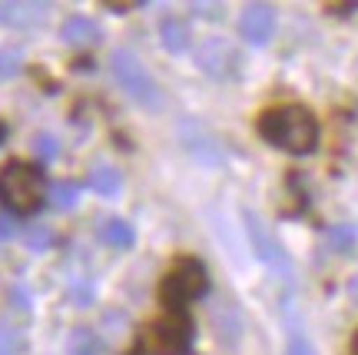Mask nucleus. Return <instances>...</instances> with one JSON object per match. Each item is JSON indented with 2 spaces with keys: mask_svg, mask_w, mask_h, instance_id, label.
I'll return each mask as SVG.
<instances>
[{
  "mask_svg": "<svg viewBox=\"0 0 358 355\" xmlns=\"http://www.w3.org/2000/svg\"><path fill=\"white\" fill-rule=\"evenodd\" d=\"M259 133L266 137L272 146H279L285 153H312L319 143V127L315 116L306 106H279L259 116Z\"/></svg>",
  "mask_w": 358,
  "mask_h": 355,
  "instance_id": "obj_1",
  "label": "nucleus"
},
{
  "mask_svg": "<svg viewBox=\"0 0 358 355\" xmlns=\"http://www.w3.org/2000/svg\"><path fill=\"white\" fill-rule=\"evenodd\" d=\"M0 203L10 213H34L43 203V176L27 163H7L0 169Z\"/></svg>",
  "mask_w": 358,
  "mask_h": 355,
  "instance_id": "obj_2",
  "label": "nucleus"
},
{
  "mask_svg": "<svg viewBox=\"0 0 358 355\" xmlns=\"http://www.w3.org/2000/svg\"><path fill=\"white\" fill-rule=\"evenodd\" d=\"M206 289H209V276H206L203 263H196V259H179L176 266L166 272L159 295H163V302H166L173 312H182V305L192 302V299H199Z\"/></svg>",
  "mask_w": 358,
  "mask_h": 355,
  "instance_id": "obj_3",
  "label": "nucleus"
},
{
  "mask_svg": "<svg viewBox=\"0 0 358 355\" xmlns=\"http://www.w3.org/2000/svg\"><path fill=\"white\" fill-rule=\"evenodd\" d=\"M110 70H113L116 83L127 90L136 103H143V106H159V87H156V80L150 76V70L143 67V60L133 50H113Z\"/></svg>",
  "mask_w": 358,
  "mask_h": 355,
  "instance_id": "obj_4",
  "label": "nucleus"
},
{
  "mask_svg": "<svg viewBox=\"0 0 358 355\" xmlns=\"http://www.w3.org/2000/svg\"><path fill=\"white\" fill-rule=\"evenodd\" d=\"M192 342V322L186 312H173L163 316L159 322H153L150 329V345L156 349V355H186Z\"/></svg>",
  "mask_w": 358,
  "mask_h": 355,
  "instance_id": "obj_5",
  "label": "nucleus"
},
{
  "mask_svg": "<svg viewBox=\"0 0 358 355\" xmlns=\"http://www.w3.org/2000/svg\"><path fill=\"white\" fill-rule=\"evenodd\" d=\"M245 229H249V239H252V249H256L259 259H262L279 279H292V259L285 256V249H282L279 239L268 232L266 223H262L256 213H249V209H245Z\"/></svg>",
  "mask_w": 358,
  "mask_h": 355,
  "instance_id": "obj_6",
  "label": "nucleus"
},
{
  "mask_svg": "<svg viewBox=\"0 0 358 355\" xmlns=\"http://www.w3.org/2000/svg\"><path fill=\"white\" fill-rule=\"evenodd\" d=\"M196 64H199V70L209 76H216V80H229L232 74H236V64H239V57H236V50H232L226 40H206L203 47L196 50Z\"/></svg>",
  "mask_w": 358,
  "mask_h": 355,
  "instance_id": "obj_7",
  "label": "nucleus"
},
{
  "mask_svg": "<svg viewBox=\"0 0 358 355\" xmlns=\"http://www.w3.org/2000/svg\"><path fill=\"white\" fill-rule=\"evenodd\" d=\"M272 30H275V11H272L268 4H249L243 11V17H239V34H243L252 47L268 43Z\"/></svg>",
  "mask_w": 358,
  "mask_h": 355,
  "instance_id": "obj_8",
  "label": "nucleus"
},
{
  "mask_svg": "<svg viewBox=\"0 0 358 355\" xmlns=\"http://www.w3.org/2000/svg\"><path fill=\"white\" fill-rule=\"evenodd\" d=\"M47 17V4H0V24L34 27Z\"/></svg>",
  "mask_w": 358,
  "mask_h": 355,
  "instance_id": "obj_9",
  "label": "nucleus"
},
{
  "mask_svg": "<svg viewBox=\"0 0 358 355\" xmlns=\"http://www.w3.org/2000/svg\"><path fill=\"white\" fill-rule=\"evenodd\" d=\"M60 37L70 47H93V43H100V27L93 24L90 17H70L64 30H60Z\"/></svg>",
  "mask_w": 358,
  "mask_h": 355,
  "instance_id": "obj_10",
  "label": "nucleus"
},
{
  "mask_svg": "<svg viewBox=\"0 0 358 355\" xmlns=\"http://www.w3.org/2000/svg\"><path fill=\"white\" fill-rule=\"evenodd\" d=\"M159 40L169 53H182L189 47V27L182 24L179 17H163L159 20Z\"/></svg>",
  "mask_w": 358,
  "mask_h": 355,
  "instance_id": "obj_11",
  "label": "nucleus"
},
{
  "mask_svg": "<svg viewBox=\"0 0 358 355\" xmlns=\"http://www.w3.org/2000/svg\"><path fill=\"white\" fill-rule=\"evenodd\" d=\"M322 242H325L332 253H338V256L352 253V249H355V242H358L355 223H338V226H329L325 232H322Z\"/></svg>",
  "mask_w": 358,
  "mask_h": 355,
  "instance_id": "obj_12",
  "label": "nucleus"
},
{
  "mask_svg": "<svg viewBox=\"0 0 358 355\" xmlns=\"http://www.w3.org/2000/svg\"><path fill=\"white\" fill-rule=\"evenodd\" d=\"M100 239L116 249H129L133 246V226L123 219H103L100 223Z\"/></svg>",
  "mask_w": 358,
  "mask_h": 355,
  "instance_id": "obj_13",
  "label": "nucleus"
},
{
  "mask_svg": "<svg viewBox=\"0 0 358 355\" xmlns=\"http://www.w3.org/2000/svg\"><path fill=\"white\" fill-rule=\"evenodd\" d=\"M120 173H116L113 166H96L93 173H90V186L100 193V196H116L120 193Z\"/></svg>",
  "mask_w": 358,
  "mask_h": 355,
  "instance_id": "obj_14",
  "label": "nucleus"
},
{
  "mask_svg": "<svg viewBox=\"0 0 358 355\" xmlns=\"http://www.w3.org/2000/svg\"><path fill=\"white\" fill-rule=\"evenodd\" d=\"M70 355H100V339H96V332L87 329V326L73 329V335H70Z\"/></svg>",
  "mask_w": 358,
  "mask_h": 355,
  "instance_id": "obj_15",
  "label": "nucleus"
},
{
  "mask_svg": "<svg viewBox=\"0 0 358 355\" xmlns=\"http://www.w3.org/2000/svg\"><path fill=\"white\" fill-rule=\"evenodd\" d=\"M50 203L53 209H73V206L80 203V190L73 186V183H53L50 186Z\"/></svg>",
  "mask_w": 358,
  "mask_h": 355,
  "instance_id": "obj_16",
  "label": "nucleus"
},
{
  "mask_svg": "<svg viewBox=\"0 0 358 355\" xmlns=\"http://www.w3.org/2000/svg\"><path fill=\"white\" fill-rule=\"evenodd\" d=\"M24 242H27L30 253H47V249L53 246V229L43 226V223H37V226H30L24 232Z\"/></svg>",
  "mask_w": 358,
  "mask_h": 355,
  "instance_id": "obj_17",
  "label": "nucleus"
},
{
  "mask_svg": "<svg viewBox=\"0 0 358 355\" xmlns=\"http://www.w3.org/2000/svg\"><path fill=\"white\" fill-rule=\"evenodd\" d=\"M20 67H24V53L17 50V47H3V50H0V80L17 76Z\"/></svg>",
  "mask_w": 358,
  "mask_h": 355,
  "instance_id": "obj_18",
  "label": "nucleus"
},
{
  "mask_svg": "<svg viewBox=\"0 0 358 355\" xmlns=\"http://www.w3.org/2000/svg\"><path fill=\"white\" fill-rule=\"evenodd\" d=\"M24 352V335L13 326H0V355H20Z\"/></svg>",
  "mask_w": 358,
  "mask_h": 355,
  "instance_id": "obj_19",
  "label": "nucleus"
},
{
  "mask_svg": "<svg viewBox=\"0 0 358 355\" xmlns=\"http://www.w3.org/2000/svg\"><path fill=\"white\" fill-rule=\"evenodd\" d=\"M34 153H37L40 160H57L60 156V143H57V137H50V133H40V137H34Z\"/></svg>",
  "mask_w": 358,
  "mask_h": 355,
  "instance_id": "obj_20",
  "label": "nucleus"
},
{
  "mask_svg": "<svg viewBox=\"0 0 358 355\" xmlns=\"http://www.w3.org/2000/svg\"><path fill=\"white\" fill-rule=\"evenodd\" d=\"M70 299H73V305L87 309L93 302V286L87 279H70Z\"/></svg>",
  "mask_w": 358,
  "mask_h": 355,
  "instance_id": "obj_21",
  "label": "nucleus"
},
{
  "mask_svg": "<svg viewBox=\"0 0 358 355\" xmlns=\"http://www.w3.org/2000/svg\"><path fill=\"white\" fill-rule=\"evenodd\" d=\"M289 355H315L312 352V345H308V339L302 335V329L299 326H289Z\"/></svg>",
  "mask_w": 358,
  "mask_h": 355,
  "instance_id": "obj_22",
  "label": "nucleus"
},
{
  "mask_svg": "<svg viewBox=\"0 0 358 355\" xmlns=\"http://www.w3.org/2000/svg\"><path fill=\"white\" fill-rule=\"evenodd\" d=\"M103 326H110V335H123L127 316H123V312H106V316H103Z\"/></svg>",
  "mask_w": 358,
  "mask_h": 355,
  "instance_id": "obj_23",
  "label": "nucleus"
},
{
  "mask_svg": "<svg viewBox=\"0 0 358 355\" xmlns=\"http://www.w3.org/2000/svg\"><path fill=\"white\" fill-rule=\"evenodd\" d=\"M13 232H17V223H13V216L0 213V239H10Z\"/></svg>",
  "mask_w": 358,
  "mask_h": 355,
  "instance_id": "obj_24",
  "label": "nucleus"
},
{
  "mask_svg": "<svg viewBox=\"0 0 358 355\" xmlns=\"http://www.w3.org/2000/svg\"><path fill=\"white\" fill-rule=\"evenodd\" d=\"M10 299H13V305H17L20 312H27V309H30V295H27V292L20 289V286H17V289L10 292Z\"/></svg>",
  "mask_w": 358,
  "mask_h": 355,
  "instance_id": "obj_25",
  "label": "nucleus"
},
{
  "mask_svg": "<svg viewBox=\"0 0 358 355\" xmlns=\"http://www.w3.org/2000/svg\"><path fill=\"white\" fill-rule=\"evenodd\" d=\"M348 295H352V302L358 305V276H352V282H348Z\"/></svg>",
  "mask_w": 358,
  "mask_h": 355,
  "instance_id": "obj_26",
  "label": "nucleus"
},
{
  "mask_svg": "<svg viewBox=\"0 0 358 355\" xmlns=\"http://www.w3.org/2000/svg\"><path fill=\"white\" fill-rule=\"evenodd\" d=\"M352 355H358V332H355V339H352Z\"/></svg>",
  "mask_w": 358,
  "mask_h": 355,
  "instance_id": "obj_27",
  "label": "nucleus"
},
{
  "mask_svg": "<svg viewBox=\"0 0 358 355\" xmlns=\"http://www.w3.org/2000/svg\"><path fill=\"white\" fill-rule=\"evenodd\" d=\"M0 140H3V127H0Z\"/></svg>",
  "mask_w": 358,
  "mask_h": 355,
  "instance_id": "obj_28",
  "label": "nucleus"
}]
</instances>
